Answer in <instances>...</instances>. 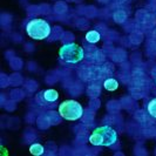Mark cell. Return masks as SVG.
I'll use <instances>...</instances> for the list:
<instances>
[{"label":"cell","mask_w":156,"mask_h":156,"mask_svg":"<svg viewBox=\"0 0 156 156\" xmlns=\"http://www.w3.org/2000/svg\"><path fill=\"white\" fill-rule=\"evenodd\" d=\"M103 86H105V88H106L107 90L113 92V90H116L117 88H119V82H117L115 79H108V80L105 81Z\"/></svg>","instance_id":"cell-7"},{"label":"cell","mask_w":156,"mask_h":156,"mask_svg":"<svg viewBox=\"0 0 156 156\" xmlns=\"http://www.w3.org/2000/svg\"><path fill=\"white\" fill-rule=\"evenodd\" d=\"M117 141V133L109 126H102L94 129L92 135L89 136V142L93 146H103L109 147Z\"/></svg>","instance_id":"cell-1"},{"label":"cell","mask_w":156,"mask_h":156,"mask_svg":"<svg viewBox=\"0 0 156 156\" xmlns=\"http://www.w3.org/2000/svg\"><path fill=\"white\" fill-rule=\"evenodd\" d=\"M30 153L34 156H40L45 153V148L39 143H34L30 147Z\"/></svg>","instance_id":"cell-6"},{"label":"cell","mask_w":156,"mask_h":156,"mask_svg":"<svg viewBox=\"0 0 156 156\" xmlns=\"http://www.w3.org/2000/svg\"><path fill=\"white\" fill-rule=\"evenodd\" d=\"M51 26L44 19H33L26 25V32L28 37L34 40H44L51 34Z\"/></svg>","instance_id":"cell-2"},{"label":"cell","mask_w":156,"mask_h":156,"mask_svg":"<svg viewBox=\"0 0 156 156\" xmlns=\"http://www.w3.org/2000/svg\"><path fill=\"white\" fill-rule=\"evenodd\" d=\"M147 110H148V113L151 116L156 119V99H153L151 101L149 102L148 107H147Z\"/></svg>","instance_id":"cell-9"},{"label":"cell","mask_w":156,"mask_h":156,"mask_svg":"<svg viewBox=\"0 0 156 156\" xmlns=\"http://www.w3.org/2000/svg\"><path fill=\"white\" fill-rule=\"evenodd\" d=\"M42 96L47 102H55L59 99V93L55 89H47L42 92Z\"/></svg>","instance_id":"cell-5"},{"label":"cell","mask_w":156,"mask_h":156,"mask_svg":"<svg viewBox=\"0 0 156 156\" xmlns=\"http://www.w3.org/2000/svg\"><path fill=\"white\" fill-rule=\"evenodd\" d=\"M100 39H101V35H100L99 32H96V31H90L86 34V40L88 42L94 44V42H98Z\"/></svg>","instance_id":"cell-8"},{"label":"cell","mask_w":156,"mask_h":156,"mask_svg":"<svg viewBox=\"0 0 156 156\" xmlns=\"http://www.w3.org/2000/svg\"><path fill=\"white\" fill-rule=\"evenodd\" d=\"M59 114L67 121H75L79 120L83 114L82 106L75 100H67L63 101L59 106Z\"/></svg>","instance_id":"cell-3"},{"label":"cell","mask_w":156,"mask_h":156,"mask_svg":"<svg viewBox=\"0 0 156 156\" xmlns=\"http://www.w3.org/2000/svg\"><path fill=\"white\" fill-rule=\"evenodd\" d=\"M59 55L63 62L76 63L83 59V49L76 44L70 42L67 45H63L60 48Z\"/></svg>","instance_id":"cell-4"}]
</instances>
